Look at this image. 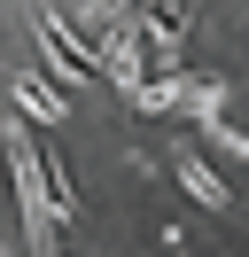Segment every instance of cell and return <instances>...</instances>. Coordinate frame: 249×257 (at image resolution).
<instances>
[{
    "mask_svg": "<svg viewBox=\"0 0 249 257\" xmlns=\"http://www.w3.org/2000/svg\"><path fill=\"white\" fill-rule=\"evenodd\" d=\"M187 125H195V133H202L210 148H226V156H249V141H241V133L226 125V117H187Z\"/></svg>",
    "mask_w": 249,
    "mask_h": 257,
    "instance_id": "obj_6",
    "label": "cell"
},
{
    "mask_svg": "<svg viewBox=\"0 0 249 257\" xmlns=\"http://www.w3.org/2000/svg\"><path fill=\"white\" fill-rule=\"evenodd\" d=\"M93 70H101V78L117 86L125 101H133V86L148 78V55H140V32H133V8H125L117 24H93Z\"/></svg>",
    "mask_w": 249,
    "mask_h": 257,
    "instance_id": "obj_3",
    "label": "cell"
},
{
    "mask_svg": "<svg viewBox=\"0 0 249 257\" xmlns=\"http://www.w3.org/2000/svg\"><path fill=\"white\" fill-rule=\"evenodd\" d=\"M133 109H148V117H218L226 109V78H195V70H156V78H140L133 86Z\"/></svg>",
    "mask_w": 249,
    "mask_h": 257,
    "instance_id": "obj_2",
    "label": "cell"
},
{
    "mask_svg": "<svg viewBox=\"0 0 249 257\" xmlns=\"http://www.w3.org/2000/svg\"><path fill=\"white\" fill-rule=\"evenodd\" d=\"M0 78H8V94L16 101H24V117H31V125H62V109H70V94H62V86H47L39 78V70H0Z\"/></svg>",
    "mask_w": 249,
    "mask_h": 257,
    "instance_id": "obj_4",
    "label": "cell"
},
{
    "mask_svg": "<svg viewBox=\"0 0 249 257\" xmlns=\"http://www.w3.org/2000/svg\"><path fill=\"white\" fill-rule=\"evenodd\" d=\"M31 117H8L0 125V141H8V172H16V203H24V241L31 257H55V210H47V164L39 148H31Z\"/></svg>",
    "mask_w": 249,
    "mask_h": 257,
    "instance_id": "obj_1",
    "label": "cell"
},
{
    "mask_svg": "<svg viewBox=\"0 0 249 257\" xmlns=\"http://www.w3.org/2000/svg\"><path fill=\"white\" fill-rule=\"evenodd\" d=\"M179 187H187V195H195V203H202V210H233V187H226V179H218V172H210V164H202V156H195V148H179Z\"/></svg>",
    "mask_w": 249,
    "mask_h": 257,
    "instance_id": "obj_5",
    "label": "cell"
}]
</instances>
